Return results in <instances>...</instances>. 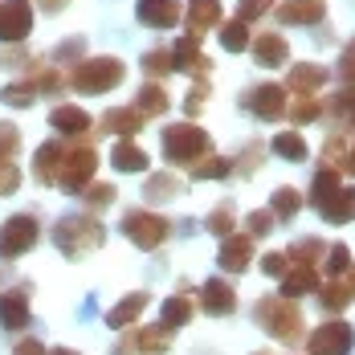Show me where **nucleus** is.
Segmentation results:
<instances>
[{"label":"nucleus","mask_w":355,"mask_h":355,"mask_svg":"<svg viewBox=\"0 0 355 355\" xmlns=\"http://www.w3.org/2000/svg\"><path fill=\"white\" fill-rule=\"evenodd\" d=\"M233 225H237L233 205H216L213 213H209V220H205V229H209V233H216V237H229V233H233Z\"/></svg>","instance_id":"79ce46f5"},{"label":"nucleus","mask_w":355,"mask_h":355,"mask_svg":"<svg viewBox=\"0 0 355 355\" xmlns=\"http://www.w3.org/2000/svg\"><path fill=\"white\" fill-rule=\"evenodd\" d=\"M352 343H355V331L343 319H335L306 339V352L311 355H352Z\"/></svg>","instance_id":"9d476101"},{"label":"nucleus","mask_w":355,"mask_h":355,"mask_svg":"<svg viewBox=\"0 0 355 355\" xmlns=\"http://www.w3.org/2000/svg\"><path fill=\"white\" fill-rule=\"evenodd\" d=\"M21 188V168L8 159V164H0V196H12Z\"/></svg>","instance_id":"09e8293b"},{"label":"nucleus","mask_w":355,"mask_h":355,"mask_svg":"<svg viewBox=\"0 0 355 355\" xmlns=\"http://www.w3.org/2000/svg\"><path fill=\"white\" fill-rule=\"evenodd\" d=\"M123 233H127V241H135L139 249H159L172 237V225H168V216H159V213L131 209L123 216Z\"/></svg>","instance_id":"39448f33"},{"label":"nucleus","mask_w":355,"mask_h":355,"mask_svg":"<svg viewBox=\"0 0 355 355\" xmlns=\"http://www.w3.org/2000/svg\"><path fill=\"white\" fill-rule=\"evenodd\" d=\"M70 58H82V41L73 37V41H62L58 49H53V62H70Z\"/></svg>","instance_id":"5fc2aeb1"},{"label":"nucleus","mask_w":355,"mask_h":355,"mask_svg":"<svg viewBox=\"0 0 355 355\" xmlns=\"http://www.w3.org/2000/svg\"><path fill=\"white\" fill-rule=\"evenodd\" d=\"M94 168H98V155H94L90 143L66 147V159H62V172H58V188H66V192H82V188L94 180Z\"/></svg>","instance_id":"0eeeda50"},{"label":"nucleus","mask_w":355,"mask_h":355,"mask_svg":"<svg viewBox=\"0 0 355 355\" xmlns=\"http://www.w3.org/2000/svg\"><path fill=\"white\" fill-rule=\"evenodd\" d=\"M0 98H4V107H17V110H25V107H33L37 90H33V82L25 78V82H8V86L0 90Z\"/></svg>","instance_id":"f704fd0d"},{"label":"nucleus","mask_w":355,"mask_h":355,"mask_svg":"<svg viewBox=\"0 0 355 355\" xmlns=\"http://www.w3.org/2000/svg\"><path fill=\"white\" fill-rule=\"evenodd\" d=\"M257 355H270V352H257Z\"/></svg>","instance_id":"e2e57ef3"},{"label":"nucleus","mask_w":355,"mask_h":355,"mask_svg":"<svg viewBox=\"0 0 355 355\" xmlns=\"http://www.w3.org/2000/svg\"><path fill=\"white\" fill-rule=\"evenodd\" d=\"M347 274H352V286H347V290H352V294H355V266H352V270H347Z\"/></svg>","instance_id":"680f3d73"},{"label":"nucleus","mask_w":355,"mask_h":355,"mask_svg":"<svg viewBox=\"0 0 355 355\" xmlns=\"http://www.w3.org/2000/svg\"><path fill=\"white\" fill-rule=\"evenodd\" d=\"M339 78H343L347 86H355V41L343 49V58H339Z\"/></svg>","instance_id":"864d4df0"},{"label":"nucleus","mask_w":355,"mask_h":355,"mask_svg":"<svg viewBox=\"0 0 355 355\" xmlns=\"http://www.w3.org/2000/svg\"><path fill=\"white\" fill-rule=\"evenodd\" d=\"M168 343H172V331H164V327H139L135 331V352L139 355H164Z\"/></svg>","instance_id":"cd10ccee"},{"label":"nucleus","mask_w":355,"mask_h":355,"mask_svg":"<svg viewBox=\"0 0 355 355\" xmlns=\"http://www.w3.org/2000/svg\"><path fill=\"white\" fill-rule=\"evenodd\" d=\"M135 12H139V21L147 29H172L184 17V4L180 0H139Z\"/></svg>","instance_id":"ddd939ff"},{"label":"nucleus","mask_w":355,"mask_h":355,"mask_svg":"<svg viewBox=\"0 0 355 355\" xmlns=\"http://www.w3.org/2000/svg\"><path fill=\"white\" fill-rule=\"evenodd\" d=\"M319 216L327 225H347V220H355V188H343V184H339V188L319 205Z\"/></svg>","instance_id":"aec40b11"},{"label":"nucleus","mask_w":355,"mask_h":355,"mask_svg":"<svg viewBox=\"0 0 355 355\" xmlns=\"http://www.w3.org/2000/svg\"><path fill=\"white\" fill-rule=\"evenodd\" d=\"M249 261H253V237H249V233H229V237H225V245H220L216 266H220V270H229V274H241Z\"/></svg>","instance_id":"2eb2a0df"},{"label":"nucleus","mask_w":355,"mask_h":355,"mask_svg":"<svg viewBox=\"0 0 355 355\" xmlns=\"http://www.w3.org/2000/svg\"><path fill=\"white\" fill-rule=\"evenodd\" d=\"M70 0H41V12H62Z\"/></svg>","instance_id":"13d9d810"},{"label":"nucleus","mask_w":355,"mask_h":355,"mask_svg":"<svg viewBox=\"0 0 355 355\" xmlns=\"http://www.w3.org/2000/svg\"><path fill=\"white\" fill-rule=\"evenodd\" d=\"M209 103V82H196L192 90H188V103H184V110L188 114H200V107Z\"/></svg>","instance_id":"3c124183"},{"label":"nucleus","mask_w":355,"mask_h":355,"mask_svg":"<svg viewBox=\"0 0 355 355\" xmlns=\"http://www.w3.org/2000/svg\"><path fill=\"white\" fill-rule=\"evenodd\" d=\"M159 319H164V331H176V327H184V322L192 319V302H188L184 294H172V298L164 302Z\"/></svg>","instance_id":"2f4dec72"},{"label":"nucleus","mask_w":355,"mask_h":355,"mask_svg":"<svg viewBox=\"0 0 355 355\" xmlns=\"http://www.w3.org/2000/svg\"><path fill=\"white\" fill-rule=\"evenodd\" d=\"M200 311H205V315H216V319L233 315V311H237V290H233V282L209 278V282L200 286Z\"/></svg>","instance_id":"9b49d317"},{"label":"nucleus","mask_w":355,"mask_h":355,"mask_svg":"<svg viewBox=\"0 0 355 355\" xmlns=\"http://www.w3.org/2000/svg\"><path fill=\"white\" fill-rule=\"evenodd\" d=\"M245 107L261 123H278V119H286V86H278V82L253 86V90H245Z\"/></svg>","instance_id":"1a4fd4ad"},{"label":"nucleus","mask_w":355,"mask_h":355,"mask_svg":"<svg viewBox=\"0 0 355 355\" xmlns=\"http://www.w3.org/2000/svg\"><path fill=\"white\" fill-rule=\"evenodd\" d=\"M352 298H355V294H352V290H347L343 282H327V286L319 290V302L327 306V315H331V311L339 315V311H343V306H347Z\"/></svg>","instance_id":"ea45409f"},{"label":"nucleus","mask_w":355,"mask_h":355,"mask_svg":"<svg viewBox=\"0 0 355 355\" xmlns=\"http://www.w3.org/2000/svg\"><path fill=\"white\" fill-rule=\"evenodd\" d=\"M302 209V196H298V188H278L274 192V200H270V213L274 220H294Z\"/></svg>","instance_id":"c756f323"},{"label":"nucleus","mask_w":355,"mask_h":355,"mask_svg":"<svg viewBox=\"0 0 355 355\" xmlns=\"http://www.w3.org/2000/svg\"><path fill=\"white\" fill-rule=\"evenodd\" d=\"M352 123H355V114H352Z\"/></svg>","instance_id":"0e129e2a"},{"label":"nucleus","mask_w":355,"mask_h":355,"mask_svg":"<svg viewBox=\"0 0 355 355\" xmlns=\"http://www.w3.org/2000/svg\"><path fill=\"white\" fill-rule=\"evenodd\" d=\"M62 159H66V143L62 139H49V143H41L37 147V155H33V176L37 184H58V172H62Z\"/></svg>","instance_id":"4468645a"},{"label":"nucleus","mask_w":355,"mask_h":355,"mask_svg":"<svg viewBox=\"0 0 355 355\" xmlns=\"http://www.w3.org/2000/svg\"><path fill=\"white\" fill-rule=\"evenodd\" d=\"M49 127L58 131V135H66V139H82L86 131H90V114L82 107H70V103H62V107L49 110Z\"/></svg>","instance_id":"f3484780"},{"label":"nucleus","mask_w":355,"mask_h":355,"mask_svg":"<svg viewBox=\"0 0 355 355\" xmlns=\"http://www.w3.org/2000/svg\"><path fill=\"white\" fill-rule=\"evenodd\" d=\"M274 155H282V159H290V164H302L311 151H306V139L298 135V131H282V135H274Z\"/></svg>","instance_id":"c85d7f7f"},{"label":"nucleus","mask_w":355,"mask_h":355,"mask_svg":"<svg viewBox=\"0 0 355 355\" xmlns=\"http://www.w3.org/2000/svg\"><path fill=\"white\" fill-rule=\"evenodd\" d=\"M322 266H327V274H331V278L347 274V270H352V249L343 245V241H335V245L322 253Z\"/></svg>","instance_id":"a19ab883"},{"label":"nucleus","mask_w":355,"mask_h":355,"mask_svg":"<svg viewBox=\"0 0 355 355\" xmlns=\"http://www.w3.org/2000/svg\"><path fill=\"white\" fill-rule=\"evenodd\" d=\"M168 107H172V98H168V86H159V82H147L139 94H135V110H139L143 119H155V114H164Z\"/></svg>","instance_id":"a878e982"},{"label":"nucleus","mask_w":355,"mask_h":355,"mask_svg":"<svg viewBox=\"0 0 355 355\" xmlns=\"http://www.w3.org/2000/svg\"><path fill=\"white\" fill-rule=\"evenodd\" d=\"M29 33H33V4L0 0V45H21Z\"/></svg>","instance_id":"6e6552de"},{"label":"nucleus","mask_w":355,"mask_h":355,"mask_svg":"<svg viewBox=\"0 0 355 355\" xmlns=\"http://www.w3.org/2000/svg\"><path fill=\"white\" fill-rule=\"evenodd\" d=\"M82 192H86V196H82V200H86V209H110V205H114V196H119V192H114V184H94V180H90Z\"/></svg>","instance_id":"37998d69"},{"label":"nucleus","mask_w":355,"mask_h":355,"mask_svg":"<svg viewBox=\"0 0 355 355\" xmlns=\"http://www.w3.org/2000/svg\"><path fill=\"white\" fill-rule=\"evenodd\" d=\"M311 290H319V270L315 266H294V270H286L282 274V298H302V294H311Z\"/></svg>","instance_id":"5701e85b"},{"label":"nucleus","mask_w":355,"mask_h":355,"mask_svg":"<svg viewBox=\"0 0 355 355\" xmlns=\"http://www.w3.org/2000/svg\"><path fill=\"white\" fill-rule=\"evenodd\" d=\"M188 33L192 37H205L209 29L220 25V0H188Z\"/></svg>","instance_id":"412c9836"},{"label":"nucleus","mask_w":355,"mask_h":355,"mask_svg":"<svg viewBox=\"0 0 355 355\" xmlns=\"http://www.w3.org/2000/svg\"><path fill=\"white\" fill-rule=\"evenodd\" d=\"M327 78H331V73H327V66L298 62V66H290V90H294V94H315Z\"/></svg>","instance_id":"b1692460"},{"label":"nucleus","mask_w":355,"mask_h":355,"mask_svg":"<svg viewBox=\"0 0 355 355\" xmlns=\"http://www.w3.org/2000/svg\"><path fill=\"white\" fill-rule=\"evenodd\" d=\"M205 151H209V135L200 127H192V123H176V127L164 131V155H168V164H192Z\"/></svg>","instance_id":"423d86ee"},{"label":"nucleus","mask_w":355,"mask_h":355,"mask_svg":"<svg viewBox=\"0 0 355 355\" xmlns=\"http://www.w3.org/2000/svg\"><path fill=\"white\" fill-rule=\"evenodd\" d=\"M274 213H266V209H257V213H249L245 216V229H249V237H266V233H274Z\"/></svg>","instance_id":"de8ad7c7"},{"label":"nucleus","mask_w":355,"mask_h":355,"mask_svg":"<svg viewBox=\"0 0 355 355\" xmlns=\"http://www.w3.org/2000/svg\"><path fill=\"white\" fill-rule=\"evenodd\" d=\"M29 322H33V315H29V294H25V286L4 290V294H0V327H4V331H25Z\"/></svg>","instance_id":"f8f14e48"},{"label":"nucleus","mask_w":355,"mask_h":355,"mask_svg":"<svg viewBox=\"0 0 355 355\" xmlns=\"http://www.w3.org/2000/svg\"><path fill=\"white\" fill-rule=\"evenodd\" d=\"M322 253H327V245H322L319 237H306V241H294L286 257H290V266H319Z\"/></svg>","instance_id":"7c9ffc66"},{"label":"nucleus","mask_w":355,"mask_h":355,"mask_svg":"<svg viewBox=\"0 0 355 355\" xmlns=\"http://www.w3.org/2000/svg\"><path fill=\"white\" fill-rule=\"evenodd\" d=\"M12 355H45V343H41V339H21V343L12 347Z\"/></svg>","instance_id":"6e6d98bb"},{"label":"nucleus","mask_w":355,"mask_h":355,"mask_svg":"<svg viewBox=\"0 0 355 355\" xmlns=\"http://www.w3.org/2000/svg\"><path fill=\"white\" fill-rule=\"evenodd\" d=\"M127 66L119 58H82L70 73H66V86H73L78 94H107L114 86H123Z\"/></svg>","instance_id":"f257e3e1"},{"label":"nucleus","mask_w":355,"mask_h":355,"mask_svg":"<svg viewBox=\"0 0 355 355\" xmlns=\"http://www.w3.org/2000/svg\"><path fill=\"white\" fill-rule=\"evenodd\" d=\"M339 188V172H331V168H322L319 176H315V184H311V196H315V205H322L331 192Z\"/></svg>","instance_id":"49530a36"},{"label":"nucleus","mask_w":355,"mask_h":355,"mask_svg":"<svg viewBox=\"0 0 355 355\" xmlns=\"http://www.w3.org/2000/svg\"><path fill=\"white\" fill-rule=\"evenodd\" d=\"M98 127H103V131H110V135L131 139V135H139V131H143V114L135 107H114V110H107V114L98 119Z\"/></svg>","instance_id":"4be33fe9"},{"label":"nucleus","mask_w":355,"mask_h":355,"mask_svg":"<svg viewBox=\"0 0 355 355\" xmlns=\"http://www.w3.org/2000/svg\"><path fill=\"white\" fill-rule=\"evenodd\" d=\"M233 172V164L229 159H220V155H205V159H196L192 164V176L196 180H225Z\"/></svg>","instance_id":"58836bf2"},{"label":"nucleus","mask_w":355,"mask_h":355,"mask_svg":"<svg viewBox=\"0 0 355 355\" xmlns=\"http://www.w3.org/2000/svg\"><path fill=\"white\" fill-rule=\"evenodd\" d=\"M53 245L62 249L66 257H82V253H90V249L103 245V225L94 220V216H62L58 225H53Z\"/></svg>","instance_id":"7ed1b4c3"},{"label":"nucleus","mask_w":355,"mask_h":355,"mask_svg":"<svg viewBox=\"0 0 355 355\" xmlns=\"http://www.w3.org/2000/svg\"><path fill=\"white\" fill-rule=\"evenodd\" d=\"M21 151V131L12 123H0V164H8Z\"/></svg>","instance_id":"a18cd8bd"},{"label":"nucleus","mask_w":355,"mask_h":355,"mask_svg":"<svg viewBox=\"0 0 355 355\" xmlns=\"http://www.w3.org/2000/svg\"><path fill=\"white\" fill-rule=\"evenodd\" d=\"M249 49H253L257 66H266V70H274V66H286V62H290V45H286L282 33H257L253 41H249Z\"/></svg>","instance_id":"dca6fc26"},{"label":"nucleus","mask_w":355,"mask_h":355,"mask_svg":"<svg viewBox=\"0 0 355 355\" xmlns=\"http://www.w3.org/2000/svg\"><path fill=\"white\" fill-rule=\"evenodd\" d=\"M286 114H290L294 127H306V123L319 119V98H315V94H298L294 103H286Z\"/></svg>","instance_id":"72a5a7b5"},{"label":"nucleus","mask_w":355,"mask_h":355,"mask_svg":"<svg viewBox=\"0 0 355 355\" xmlns=\"http://www.w3.org/2000/svg\"><path fill=\"white\" fill-rule=\"evenodd\" d=\"M352 114H355V86H343L339 94H331V119L343 123V119H352Z\"/></svg>","instance_id":"c03bdc74"},{"label":"nucleus","mask_w":355,"mask_h":355,"mask_svg":"<svg viewBox=\"0 0 355 355\" xmlns=\"http://www.w3.org/2000/svg\"><path fill=\"white\" fill-rule=\"evenodd\" d=\"M278 21L282 25H319L327 4L322 0H278Z\"/></svg>","instance_id":"a211bd4d"},{"label":"nucleus","mask_w":355,"mask_h":355,"mask_svg":"<svg viewBox=\"0 0 355 355\" xmlns=\"http://www.w3.org/2000/svg\"><path fill=\"white\" fill-rule=\"evenodd\" d=\"M257 151H261L257 143H253V147H245V155H241V176H249V172L257 168V164H253V159H257Z\"/></svg>","instance_id":"4d7b16f0"},{"label":"nucleus","mask_w":355,"mask_h":355,"mask_svg":"<svg viewBox=\"0 0 355 355\" xmlns=\"http://www.w3.org/2000/svg\"><path fill=\"white\" fill-rule=\"evenodd\" d=\"M343 172H352V176H355V147L347 151V159H343Z\"/></svg>","instance_id":"bf43d9fd"},{"label":"nucleus","mask_w":355,"mask_h":355,"mask_svg":"<svg viewBox=\"0 0 355 355\" xmlns=\"http://www.w3.org/2000/svg\"><path fill=\"white\" fill-rule=\"evenodd\" d=\"M261 270H266L270 278H282L286 270H290V257H286V253H266V257H261Z\"/></svg>","instance_id":"603ef678"},{"label":"nucleus","mask_w":355,"mask_h":355,"mask_svg":"<svg viewBox=\"0 0 355 355\" xmlns=\"http://www.w3.org/2000/svg\"><path fill=\"white\" fill-rule=\"evenodd\" d=\"M257 322L278 339V343H298L302 335H306V322H302V311H298V302H290L282 294H274V298H261L257 302Z\"/></svg>","instance_id":"f03ea898"},{"label":"nucleus","mask_w":355,"mask_h":355,"mask_svg":"<svg viewBox=\"0 0 355 355\" xmlns=\"http://www.w3.org/2000/svg\"><path fill=\"white\" fill-rule=\"evenodd\" d=\"M139 66H143V73H147L151 82H155V78H168V73L176 70V62H172V49H147Z\"/></svg>","instance_id":"473e14b6"},{"label":"nucleus","mask_w":355,"mask_h":355,"mask_svg":"<svg viewBox=\"0 0 355 355\" xmlns=\"http://www.w3.org/2000/svg\"><path fill=\"white\" fill-rule=\"evenodd\" d=\"M41 241V220L33 213H17L0 225V261H12V257H25L29 249Z\"/></svg>","instance_id":"20e7f679"},{"label":"nucleus","mask_w":355,"mask_h":355,"mask_svg":"<svg viewBox=\"0 0 355 355\" xmlns=\"http://www.w3.org/2000/svg\"><path fill=\"white\" fill-rule=\"evenodd\" d=\"M172 62H176V70H188V73H205L213 70V62L205 58V49H200V37H180L176 41V49H172Z\"/></svg>","instance_id":"6ab92c4d"},{"label":"nucleus","mask_w":355,"mask_h":355,"mask_svg":"<svg viewBox=\"0 0 355 355\" xmlns=\"http://www.w3.org/2000/svg\"><path fill=\"white\" fill-rule=\"evenodd\" d=\"M274 4H278V0H241V8H237V21H257V17H266Z\"/></svg>","instance_id":"8fccbe9b"},{"label":"nucleus","mask_w":355,"mask_h":355,"mask_svg":"<svg viewBox=\"0 0 355 355\" xmlns=\"http://www.w3.org/2000/svg\"><path fill=\"white\" fill-rule=\"evenodd\" d=\"M143 311H147V294H127V298L107 315V322L114 327V331H123V327H131V322L139 319Z\"/></svg>","instance_id":"bb28decb"},{"label":"nucleus","mask_w":355,"mask_h":355,"mask_svg":"<svg viewBox=\"0 0 355 355\" xmlns=\"http://www.w3.org/2000/svg\"><path fill=\"white\" fill-rule=\"evenodd\" d=\"M45 355H78L73 347H53V352H45Z\"/></svg>","instance_id":"052dcab7"},{"label":"nucleus","mask_w":355,"mask_h":355,"mask_svg":"<svg viewBox=\"0 0 355 355\" xmlns=\"http://www.w3.org/2000/svg\"><path fill=\"white\" fill-rule=\"evenodd\" d=\"M343 159H347V139H343V131H335V135H327V147H322V168L343 172Z\"/></svg>","instance_id":"4c0bfd02"},{"label":"nucleus","mask_w":355,"mask_h":355,"mask_svg":"<svg viewBox=\"0 0 355 355\" xmlns=\"http://www.w3.org/2000/svg\"><path fill=\"white\" fill-rule=\"evenodd\" d=\"M220 45H225L229 53H241V49H249L245 21H220Z\"/></svg>","instance_id":"c9c22d12"},{"label":"nucleus","mask_w":355,"mask_h":355,"mask_svg":"<svg viewBox=\"0 0 355 355\" xmlns=\"http://www.w3.org/2000/svg\"><path fill=\"white\" fill-rule=\"evenodd\" d=\"M143 196H147V200H172V196H180V180H176V176H168V172H159V176L147 180Z\"/></svg>","instance_id":"e433bc0d"},{"label":"nucleus","mask_w":355,"mask_h":355,"mask_svg":"<svg viewBox=\"0 0 355 355\" xmlns=\"http://www.w3.org/2000/svg\"><path fill=\"white\" fill-rule=\"evenodd\" d=\"M110 164L119 168V172H147V151H143L135 139H119L114 143V151H110Z\"/></svg>","instance_id":"393cba45"}]
</instances>
